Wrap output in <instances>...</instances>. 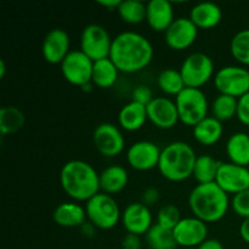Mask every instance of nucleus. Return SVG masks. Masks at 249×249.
<instances>
[{
	"mask_svg": "<svg viewBox=\"0 0 249 249\" xmlns=\"http://www.w3.org/2000/svg\"><path fill=\"white\" fill-rule=\"evenodd\" d=\"M153 55V46L146 36L126 31L113 38L109 58L119 72L136 73L148 67Z\"/></svg>",
	"mask_w": 249,
	"mask_h": 249,
	"instance_id": "1",
	"label": "nucleus"
},
{
	"mask_svg": "<svg viewBox=\"0 0 249 249\" xmlns=\"http://www.w3.org/2000/svg\"><path fill=\"white\" fill-rule=\"evenodd\" d=\"M60 184L65 194L75 202H85L100 192V174L90 163L72 160L60 172Z\"/></svg>",
	"mask_w": 249,
	"mask_h": 249,
	"instance_id": "2",
	"label": "nucleus"
},
{
	"mask_svg": "<svg viewBox=\"0 0 249 249\" xmlns=\"http://www.w3.org/2000/svg\"><path fill=\"white\" fill-rule=\"evenodd\" d=\"M189 207L195 218L206 224L218 223L228 214L230 199L216 182L198 184L190 192Z\"/></svg>",
	"mask_w": 249,
	"mask_h": 249,
	"instance_id": "3",
	"label": "nucleus"
},
{
	"mask_svg": "<svg viewBox=\"0 0 249 249\" xmlns=\"http://www.w3.org/2000/svg\"><path fill=\"white\" fill-rule=\"evenodd\" d=\"M196 160L192 146L184 141H174L162 150L158 170L168 181L181 182L194 175Z\"/></svg>",
	"mask_w": 249,
	"mask_h": 249,
	"instance_id": "4",
	"label": "nucleus"
},
{
	"mask_svg": "<svg viewBox=\"0 0 249 249\" xmlns=\"http://www.w3.org/2000/svg\"><path fill=\"white\" fill-rule=\"evenodd\" d=\"M85 212L88 221L100 230H111L122 219L116 199L104 192H99L85 203Z\"/></svg>",
	"mask_w": 249,
	"mask_h": 249,
	"instance_id": "5",
	"label": "nucleus"
},
{
	"mask_svg": "<svg viewBox=\"0 0 249 249\" xmlns=\"http://www.w3.org/2000/svg\"><path fill=\"white\" fill-rule=\"evenodd\" d=\"M179 119L182 124L194 128L196 124L208 117L209 104L202 89L185 88L175 97Z\"/></svg>",
	"mask_w": 249,
	"mask_h": 249,
	"instance_id": "6",
	"label": "nucleus"
},
{
	"mask_svg": "<svg viewBox=\"0 0 249 249\" xmlns=\"http://www.w3.org/2000/svg\"><path fill=\"white\" fill-rule=\"evenodd\" d=\"M180 73L184 79L185 87L201 89L213 78L214 62L204 53H190L181 63Z\"/></svg>",
	"mask_w": 249,
	"mask_h": 249,
	"instance_id": "7",
	"label": "nucleus"
},
{
	"mask_svg": "<svg viewBox=\"0 0 249 249\" xmlns=\"http://www.w3.org/2000/svg\"><path fill=\"white\" fill-rule=\"evenodd\" d=\"M214 85L220 94L240 99L249 92V68L242 66H225L216 71Z\"/></svg>",
	"mask_w": 249,
	"mask_h": 249,
	"instance_id": "8",
	"label": "nucleus"
},
{
	"mask_svg": "<svg viewBox=\"0 0 249 249\" xmlns=\"http://www.w3.org/2000/svg\"><path fill=\"white\" fill-rule=\"evenodd\" d=\"M112 41L109 33L100 24H88L80 36V50L94 62L109 57Z\"/></svg>",
	"mask_w": 249,
	"mask_h": 249,
	"instance_id": "9",
	"label": "nucleus"
},
{
	"mask_svg": "<svg viewBox=\"0 0 249 249\" xmlns=\"http://www.w3.org/2000/svg\"><path fill=\"white\" fill-rule=\"evenodd\" d=\"M61 73L66 82L75 87L91 84L94 61L82 50H72L61 63Z\"/></svg>",
	"mask_w": 249,
	"mask_h": 249,
	"instance_id": "10",
	"label": "nucleus"
},
{
	"mask_svg": "<svg viewBox=\"0 0 249 249\" xmlns=\"http://www.w3.org/2000/svg\"><path fill=\"white\" fill-rule=\"evenodd\" d=\"M92 141L97 152L104 157H117L125 148V139L121 129L112 123L99 124L92 134Z\"/></svg>",
	"mask_w": 249,
	"mask_h": 249,
	"instance_id": "11",
	"label": "nucleus"
},
{
	"mask_svg": "<svg viewBox=\"0 0 249 249\" xmlns=\"http://www.w3.org/2000/svg\"><path fill=\"white\" fill-rule=\"evenodd\" d=\"M162 150L152 141L134 142L126 151V162L138 172H148L158 168Z\"/></svg>",
	"mask_w": 249,
	"mask_h": 249,
	"instance_id": "12",
	"label": "nucleus"
},
{
	"mask_svg": "<svg viewBox=\"0 0 249 249\" xmlns=\"http://www.w3.org/2000/svg\"><path fill=\"white\" fill-rule=\"evenodd\" d=\"M199 29L190 17H178L164 33V41L174 51H184L197 40Z\"/></svg>",
	"mask_w": 249,
	"mask_h": 249,
	"instance_id": "13",
	"label": "nucleus"
},
{
	"mask_svg": "<svg viewBox=\"0 0 249 249\" xmlns=\"http://www.w3.org/2000/svg\"><path fill=\"white\" fill-rule=\"evenodd\" d=\"M215 182L228 195H237L249 189L248 167L221 162Z\"/></svg>",
	"mask_w": 249,
	"mask_h": 249,
	"instance_id": "14",
	"label": "nucleus"
},
{
	"mask_svg": "<svg viewBox=\"0 0 249 249\" xmlns=\"http://www.w3.org/2000/svg\"><path fill=\"white\" fill-rule=\"evenodd\" d=\"M178 246L185 248L199 247L206 240H208V228L204 221L189 216L182 218L180 223L173 230Z\"/></svg>",
	"mask_w": 249,
	"mask_h": 249,
	"instance_id": "15",
	"label": "nucleus"
},
{
	"mask_svg": "<svg viewBox=\"0 0 249 249\" xmlns=\"http://www.w3.org/2000/svg\"><path fill=\"white\" fill-rule=\"evenodd\" d=\"M121 221L126 232L136 236L146 235L153 226L150 208L142 202H133L128 204L126 208L122 212Z\"/></svg>",
	"mask_w": 249,
	"mask_h": 249,
	"instance_id": "16",
	"label": "nucleus"
},
{
	"mask_svg": "<svg viewBox=\"0 0 249 249\" xmlns=\"http://www.w3.org/2000/svg\"><path fill=\"white\" fill-rule=\"evenodd\" d=\"M147 118L157 128L168 130L180 122L175 101L168 97H155L146 106Z\"/></svg>",
	"mask_w": 249,
	"mask_h": 249,
	"instance_id": "17",
	"label": "nucleus"
},
{
	"mask_svg": "<svg viewBox=\"0 0 249 249\" xmlns=\"http://www.w3.org/2000/svg\"><path fill=\"white\" fill-rule=\"evenodd\" d=\"M70 46L71 39L65 29H51L44 38L41 46L44 60L50 65H61L66 56L71 53Z\"/></svg>",
	"mask_w": 249,
	"mask_h": 249,
	"instance_id": "18",
	"label": "nucleus"
},
{
	"mask_svg": "<svg viewBox=\"0 0 249 249\" xmlns=\"http://www.w3.org/2000/svg\"><path fill=\"white\" fill-rule=\"evenodd\" d=\"M174 21V7L170 1L151 0L146 4V22L152 31L165 33Z\"/></svg>",
	"mask_w": 249,
	"mask_h": 249,
	"instance_id": "19",
	"label": "nucleus"
},
{
	"mask_svg": "<svg viewBox=\"0 0 249 249\" xmlns=\"http://www.w3.org/2000/svg\"><path fill=\"white\" fill-rule=\"evenodd\" d=\"M53 219L55 224L61 228H82L87 223V212L85 207L79 204V202H63L58 204L53 213Z\"/></svg>",
	"mask_w": 249,
	"mask_h": 249,
	"instance_id": "20",
	"label": "nucleus"
},
{
	"mask_svg": "<svg viewBox=\"0 0 249 249\" xmlns=\"http://www.w3.org/2000/svg\"><path fill=\"white\" fill-rule=\"evenodd\" d=\"M189 17L198 29H212L221 22L223 10L214 2H199L192 7Z\"/></svg>",
	"mask_w": 249,
	"mask_h": 249,
	"instance_id": "21",
	"label": "nucleus"
},
{
	"mask_svg": "<svg viewBox=\"0 0 249 249\" xmlns=\"http://www.w3.org/2000/svg\"><path fill=\"white\" fill-rule=\"evenodd\" d=\"M129 182V174L122 165L107 167L100 173V189L104 194L117 195L123 191Z\"/></svg>",
	"mask_w": 249,
	"mask_h": 249,
	"instance_id": "22",
	"label": "nucleus"
},
{
	"mask_svg": "<svg viewBox=\"0 0 249 249\" xmlns=\"http://www.w3.org/2000/svg\"><path fill=\"white\" fill-rule=\"evenodd\" d=\"M147 118L146 106L130 101L124 105L118 113V124L123 130L138 131L145 125Z\"/></svg>",
	"mask_w": 249,
	"mask_h": 249,
	"instance_id": "23",
	"label": "nucleus"
},
{
	"mask_svg": "<svg viewBox=\"0 0 249 249\" xmlns=\"http://www.w3.org/2000/svg\"><path fill=\"white\" fill-rule=\"evenodd\" d=\"M192 134L199 145L213 146L218 143L223 136V123L214 117H207L192 128Z\"/></svg>",
	"mask_w": 249,
	"mask_h": 249,
	"instance_id": "24",
	"label": "nucleus"
},
{
	"mask_svg": "<svg viewBox=\"0 0 249 249\" xmlns=\"http://www.w3.org/2000/svg\"><path fill=\"white\" fill-rule=\"evenodd\" d=\"M226 155L233 164L249 167V135L243 131L232 134L226 142Z\"/></svg>",
	"mask_w": 249,
	"mask_h": 249,
	"instance_id": "25",
	"label": "nucleus"
},
{
	"mask_svg": "<svg viewBox=\"0 0 249 249\" xmlns=\"http://www.w3.org/2000/svg\"><path fill=\"white\" fill-rule=\"evenodd\" d=\"M119 71L111 58H105L94 62L91 83L100 89H109L118 80Z\"/></svg>",
	"mask_w": 249,
	"mask_h": 249,
	"instance_id": "26",
	"label": "nucleus"
},
{
	"mask_svg": "<svg viewBox=\"0 0 249 249\" xmlns=\"http://www.w3.org/2000/svg\"><path fill=\"white\" fill-rule=\"evenodd\" d=\"M221 162L216 160L209 155L197 156L196 163L194 168V175L198 184H211L215 182L216 175H218L219 168Z\"/></svg>",
	"mask_w": 249,
	"mask_h": 249,
	"instance_id": "27",
	"label": "nucleus"
},
{
	"mask_svg": "<svg viewBox=\"0 0 249 249\" xmlns=\"http://www.w3.org/2000/svg\"><path fill=\"white\" fill-rule=\"evenodd\" d=\"M145 236L146 242L151 249H177L179 247L175 241L173 230L163 228L157 223L153 224Z\"/></svg>",
	"mask_w": 249,
	"mask_h": 249,
	"instance_id": "28",
	"label": "nucleus"
},
{
	"mask_svg": "<svg viewBox=\"0 0 249 249\" xmlns=\"http://www.w3.org/2000/svg\"><path fill=\"white\" fill-rule=\"evenodd\" d=\"M157 84L158 88L165 95H170V96L175 97L186 88L180 71L174 70V68H165V70H163L157 77Z\"/></svg>",
	"mask_w": 249,
	"mask_h": 249,
	"instance_id": "29",
	"label": "nucleus"
},
{
	"mask_svg": "<svg viewBox=\"0 0 249 249\" xmlns=\"http://www.w3.org/2000/svg\"><path fill=\"white\" fill-rule=\"evenodd\" d=\"M23 112L15 106L2 107L0 111V131L2 135L17 133L24 125Z\"/></svg>",
	"mask_w": 249,
	"mask_h": 249,
	"instance_id": "30",
	"label": "nucleus"
},
{
	"mask_svg": "<svg viewBox=\"0 0 249 249\" xmlns=\"http://www.w3.org/2000/svg\"><path fill=\"white\" fill-rule=\"evenodd\" d=\"M122 21L128 24H139L146 21V4L140 0H124L117 9Z\"/></svg>",
	"mask_w": 249,
	"mask_h": 249,
	"instance_id": "31",
	"label": "nucleus"
},
{
	"mask_svg": "<svg viewBox=\"0 0 249 249\" xmlns=\"http://www.w3.org/2000/svg\"><path fill=\"white\" fill-rule=\"evenodd\" d=\"M238 99L229 95L219 94L212 104V117L219 122H228L237 114Z\"/></svg>",
	"mask_w": 249,
	"mask_h": 249,
	"instance_id": "32",
	"label": "nucleus"
},
{
	"mask_svg": "<svg viewBox=\"0 0 249 249\" xmlns=\"http://www.w3.org/2000/svg\"><path fill=\"white\" fill-rule=\"evenodd\" d=\"M230 51L237 62L249 67V28L242 29L232 36Z\"/></svg>",
	"mask_w": 249,
	"mask_h": 249,
	"instance_id": "33",
	"label": "nucleus"
},
{
	"mask_svg": "<svg viewBox=\"0 0 249 249\" xmlns=\"http://www.w3.org/2000/svg\"><path fill=\"white\" fill-rule=\"evenodd\" d=\"M180 216V211L178 207L173 206V204H167L163 206L162 208L158 211L157 214V224L158 225L163 226L169 230H174L175 226L180 223L181 220Z\"/></svg>",
	"mask_w": 249,
	"mask_h": 249,
	"instance_id": "34",
	"label": "nucleus"
},
{
	"mask_svg": "<svg viewBox=\"0 0 249 249\" xmlns=\"http://www.w3.org/2000/svg\"><path fill=\"white\" fill-rule=\"evenodd\" d=\"M231 207L235 214L240 218L245 219L249 218V189L246 191L240 192L235 195L231 199Z\"/></svg>",
	"mask_w": 249,
	"mask_h": 249,
	"instance_id": "35",
	"label": "nucleus"
},
{
	"mask_svg": "<svg viewBox=\"0 0 249 249\" xmlns=\"http://www.w3.org/2000/svg\"><path fill=\"white\" fill-rule=\"evenodd\" d=\"M153 99H155V96H153L152 90L147 85H138V87L134 88L133 92H131V101L138 102L143 106H147Z\"/></svg>",
	"mask_w": 249,
	"mask_h": 249,
	"instance_id": "36",
	"label": "nucleus"
},
{
	"mask_svg": "<svg viewBox=\"0 0 249 249\" xmlns=\"http://www.w3.org/2000/svg\"><path fill=\"white\" fill-rule=\"evenodd\" d=\"M236 117L243 125L249 126V92L238 99Z\"/></svg>",
	"mask_w": 249,
	"mask_h": 249,
	"instance_id": "37",
	"label": "nucleus"
},
{
	"mask_svg": "<svg viewBox=\"0 0 249 249\" xmlns=\"http://www.w3.org/2000/svg\"><path fill=\"white\" fill-rule=\"evenodd\" d=\"M160 201V191L155 187H148L143 191L142 197H141V202H142L145 206H147L148 208L152 206H155L157 202Z\"/></svg>",
	"mask_w": 249,
	"mask_h": 249,
	"instance_id": "38",
	"label": "nucleus"
},
{
	"mask_svg": "<svg viewBox=\"0 0 249 249\" xmlns=\"http://www.w3.org/2000/svg\"><path fill=\"white\" fill-rule=\"evenodd\" d=\"M122 247H123V249H140V236L133 235V233H126L123 237V240H122Z\"/></svg>",
	"mask_w": 249,
	"mask_h": 249,
	"instance_id": "39",
	"label": "nucleus"
},
{
	"mask_svg": "<svg viewBox=\"0 0 249 249\" xmlns=\"http://www.w3.org/2000/svg\"><path fill=\"white\" fill-rule=\"evenodd\" d=\"M197 249H224V246L220 241L215 238H208L199 247H197Z\"/></svg>",
	"mask_w": 249,
	"mask_h": 249,
	"instance_id": "40",
	"label": "nucleus"
},
{
	"mask_svg": "<svg viewBox=\"0 0 249 249\" xmlns=\"http://www.w3.org/2000/svg\"><path fill=\"white\" fill-rule=\"evenodd\" d=\"M240 236L246 243L249 245V218L245 219L240 226Z\"/></svg>",
	"mask_w": 249,
	"mask_h": 249,
	"instance_id": "41",
	"label": "nucleus"
},
{
	"mask_svg": "<svg viewBox=\"0 0 249 249\" xmlns=\"http://www.w3.org/2000/svg\"><path fill=\"white\" fill-rule=\"evenodd\" d=\"M121 1L119 0H102V1H99V5L104 6L105 9L109 10V11H113V10L118 9Z\"/></svg>",
	"mask_w": 249,
	"mask_h": 249,
	"instance_id": "42",
	"label": "nucleus"
},
{
	"mask_svg": "<svg viewBox=\"0 0 249 249\" xmlns=\"http://www.w3.org/2000/svg\"><path fill=\"white\" fill-rule=\"evenodd\" d=\"M80 229H82V232L84 233V236H87V237H92L95 230H96V228H95L91 223H89V221H87Z\"/></svg>",
	"mask_w": 249,
	"mask_h": 249,
	"instance_id": "43",
	"label": "nucleus"
},
{
	"mask_svg": "<svg viewBox=\"0 0 249 249\" xmlns=\"http://www.w3.org/2000/svg\"><path fill=\"white\" fill-rule=\"evenodd\" d=\"M5 71H6L5 61L4 60H0V78H1V79L5 77Z\"/></svg>",
	"mask_w": 249,
	"mask_h": 249,
	"instance_id": "44",
	"label": "nucleus"
},
{
	"mask_svg": "<svg viewBox=\"0 0 249 249\" xmlns=\"http://www.w3.org/2000/svg\"><path fill=\"white\" fill-rule=\"evenodd\" d=\"M248 169H249V167H248Z\"/></svg>",
	"mask_w": 249,
	"mask_h": 249,
	"instance_id": "45",
	"label": "nucleus"
}]
</instances>
